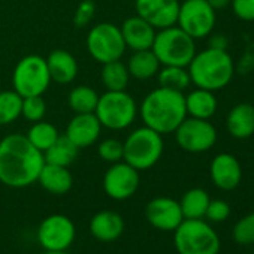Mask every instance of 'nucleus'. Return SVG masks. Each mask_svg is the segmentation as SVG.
I'll return each mask as SVG.
<instances>
[{
    "label": "nucleus",
    "instance_id": "f257e3e1",
    "mask_svg": "<svg viewBox=\"0 0 254 254\" xmlns=\"http://www.w3.org/2000/svg\"><path fill=\"white\" fill-rule=\"evenodd\" d=\"M45 165L44 153L39 151L27 136L14 133L0 141V183L23 189L38 181Z\"/></svg>",
    "mask_w": 254,
    "mask_h": 254
},
{
    "label": "nucleus",
    "instance_id": "f03ea898",
    "mask_svg": "<svg viewBox=\"0 0 254 254\" xmlns=\"http://www.w3.org/2000/svg\"><path fill=\"white\" fill-rule=\"evenodd\" d=\"M141 117L145 126L157 133H174L187 117L183 91L165 87L153 90L141 105Z\"/></svg>",
    "mask_w": 254,
    "mask_h": 254
},
{
    "label": "nucleus",
    "instance_id": "7ed1b4c3",
    "mask_svg": "<svg viewBox=\"0 0 254 254\" xmlns=\"http://www.w3.org/2000/svg\"><path fill=\"white\" fill-rule=\"evenodd\" d=\"M189 75L197 88L217 91L224 88L233 78L235 64L227 50L206 48L196 53L190 62Z\"/></svg>",
    "mask_w": 254,
    "mask_h": 254
},
{
    "label": "nucleus",
    "instance_id": "20e7f679",
    "mask_svg": "<svg viewBox=\"0 0 254 254\" xmlns=\"http://www.w3.org/2000/svg\"><path fill=\"white\" fill-rule=\"evenodd\" d=\"M151 50L160 64L187 67L196 54V44L183 29L171 26L156 33Z\"/></svg>",
    "mask_w": 254,
    "mask_h": 254
},
{
    "label": "nucleus",
    "instance_id": "39448f33",
    "mask_svg": "<svg viewBox=\"0 0 254 254\" xmlns=\"http://www.w3.org/2000/svg\"><path fill=\"white\" fill-rule=\"evenodd\" d=\"M174 232V244L178 254H218L220 251L217 232L202 218H184Z\"/></svg>",
    "mask_w": 254,
    "mask_h": 254
},
{
    "label": "nucleus",
    "instance_id": "423d86ee",
    "mask_svg": "<svg viewBox=\"0 0 254 254\" xmlns=\"http://www.w3.org/2000/svg\"><path fill=\"white\" fill-rule=\"evenodd\" d=\"M123 147L124 162L138 171H147L153 168L163 154L162 135L147 126L130 133L126 142H123Z\"/></svg>",
    "mask_w": 254,
    "mask_h": 254
},
{
    "label": "nucleus",
    "instance_id": "0eeeda50",
    "mask_svg": "<svg viewBox=\"0 0 254 254\" xmlns=\"http://www.w3.org/2000/svg\"><path fill=\"white\" fill-rule=\"evenodd\" d=\"M136 103L130 94L123 91H106L97 100L94 115L103 127L121 130L129 127L136 117Z\"/></svg>",
    "mask_w": 254,
    "mask_h": 254
},
{
    "label": "nucleus",
    "instance_id": "6e6552de",
    "mask_svg": "<svg viewBox=\"0 0 254 254\" xmlns=\"http://www.w3.org/2000/svg\"><path fill=\"white\" fill-rule=\"evenodd\" d=\"M50 81L51 76L47 66V60L35 54L21 59L17 63L12 75L14 90L21 97L42 96L47 91Z\"/></svg>",
    "mask_w": 254,
    "mask_h": 254
},
{
    "label": "nucleus",
    "instance_id": "1a4fd4ad",
    "mask_svg": "<svg viewBox=\"0 0 254 254\" xmlns=\"http://www.w3.org/2000/svg\"><path fill=\"white\" fill-rule=\"evenodd\" d=\"M87 48L96 62L105 64L120 60L126 51V44L120 27L111 23H100L88 32Z\"/></svg>",
    "mask_w": 254,
    "mask_h": 254
},
{
    "label": "nucleus",
    "instance_id": "9d476101",
    "mask_svg": "<svg viewBox=\"0 0 254 254\" xmlns=\"http://www.w3.org/2000/svg\"><path fill=\"white\" fill-rule=\"evenodd\" d=\"M215 20V9L206 0H184L180 3L177 24L193 39L209 36L214 30Z\"/></svg>",
    "mask_w": 254,
    "mask_h": 254
},
{
    "label": "nucleus",
    "instance_id": "9b49d317",
    "mask_svg": "<svg viewBox=\"0 0 254 254\" xmlns=\"http://www.w3.org/2000/svg\"><path fill=\"white\" fill-rule=\"evenodd\" d=\"M174 133L178 145L187 153H205L217 142V129L209 120L186 117Z\"/></svg>",
    "mask_w": 254,
    "mask_h": 254
},
{
    "label": "nucleus",
    "instance_id": "f8f14e48",
    "mask_svg": "<svg viewBox=\"0 0 254 254\" xmlns=\"http://www.w3.org/2000/svg\"><path fill=\"white\" fill-rule=\"evenodd\" d=\"M73 221L63 214H53L38 227V241L45 251H66L75 241Z\"/></svg>",
    "mask_w": 254,
    "mask_h": 254
},
{
    "label": "nucleus",
    "instance_id": "ddd939ff",
    "mask_svg": "<svg viewBox=\"0 0 254 254\" xmlns=\"http://www.w3.org/2000/svg\"><path fill=\"white\" fill-rule=\"evenodd\" d=\"M139 187V174L138 169L129 163H114L103 177V190L105 193L115 200H126L132 197Z\"/></svg>",
    "mask_w": 254,
    "mask_h": 254
},
{
    "label": "nucleus",
    "instance_id": "4468645a",
    "mask_svg": "<svg viewBox=\"0 0 254 254\" xmlns=\"http://www.w3.org/2000/svg\"><path fill=\"white\" fill-rule=\"evenodd\" d=\"M147 221L159 230L171 232L175 230L184 220L180 202L172 197H154L147 203L145 208Z\"/></svg>",
    "mask_w": 254,
    "mask_h": 254
},
{
    "label": "nucleus",
    "instance_id": "2eb2a0df",
    "mask_svg": "<svg viewBox=\"0 0 254 254\" xmlns=\"http://www.w3.org/2000/svg\"><path fill=\"white\" fill-rule=\"evenodd\" d=\"M136 12L154 29H166L177 24L180 2L178 0H136Z\"/></svg>",
    "mask_w": 254,
    "mask_h": 254
},
{
    "label": "nucleus",
    "instance_id": "dca6fc26",
    "mask_svg": "<svg viewBox=\"0 0 254 254\" xmlns=\"http://www.w3.org/2000/svg\"><path fill=\"white\" fill-rule=\"evenodd\" d=\"M209 175L215 187L223 191H232L241 184L242 168L233 154L220 153L211 162Z\"/></svg>",
    "mask_w": 254,
    "mask_h": 254
},
{
    "label": "nucleus",
    "instance_id": "f3484780",
    "mask_svg": "<svg viewBox=\"0 0 254 254\" xmlns=\"http://www.w3.org/2000/svg\"><path fill=\"white\" fill-rule=\"evenodd\" d=\"M100 127L102 124L99 123L94 112L76 114L67 124L66 136L78 148H85L97 141L100 135Z\"/></svg>",
    "mask_w": 254,
    "mask_h": 254
},
{
    "label": "nucleus",
    "instance_id": "a211bd4d",
    "mask_svg": "<svg viewBox=\"0 0 254 254\" xmlns=\"http://www.w3.org/2000/svg\"><path fill=\"white\" fill-rule=\"evenodd\" d=\"M120 30L126 47L132 48L133 51L151 50L156 38V29L139 15L127 18Z\"/></svg>",
    "mask_w": 254,
    "mask_h": 254
},
{
    "label": "nucleus",
    "instance_id": "6ab92c4d",
    "mask_svg": "<svg viewBox=\"0 0 254 254\" xmlns=\"http://www.w3.org/2000/svg\"><path fill=\"white\" fill-rule=\"evenodd\" d=\"M227 132L235 139H248L254 135V106L251 103L235 105L226 118Z\"/></svg>",
    "mask_w": 254,
    "mask_h": 254
},
{
    "label": "nucleus",
    "instance_id": "aec40b11",
    "mask_svg": "<svg viewBox=\"0 0 254 254\" xmlns=\"http://www.w3.org/2000/svg\"><path fill=\"white\" fill-rule=\"evenodd\" d=\"M124 232V220L118 212L100 211L90 221V233L102 242H112Z\"/></svg>",
    "mask_w": 254,
    "mask_h": 254
},
{
    "label": "nucleus",
    "instance_id": "412c9836",
    "mask_svg": "<svg viewBox=\"0 0 254 254\" xmlns=\"http://www.w3.org/2000/svg\"><path fill=\"white\" fill-rule=\"evenodd\" d=\"M47 60L51 79L59 84H69L76 78L78 64L75 57L64 50H54Z\"/></svg>",
    "mask_w": 254,
    "mask_h": 254
},
{
    "label": "nucleus",
    "instance_id": "4be33fe9",
    "mask_svg": "<svg viewBox=\"0 0 254 254\" xmlns=\"http://www.w3.org/2000/svg\"><path fill=\"white\" fill-rule=\"evenodd\" d=\"M38 181L47 191L53 194H64L73 186V178L67 168L50 163H45L42 166Z\"/></svg>",
    "mask_w": 254,
    "mask_h": 254
},
{
    "label": "nucleus",
    "instance_id": "5701e85b",
    "mask_svg": "<svg viewBox=\"0 0 254 254\" xmlns=\"http://www.w3.org/2000/svg\"><path fill=\"white\" fill-rule=\"evenodd\" d=\"M184 97H186L187 115L202 120H209L211 117L215 115L218 102L217 97L214 96V91L205 88H196Z\"/></svg>",
    "mask_w": 254,
    "mask_h": 254
},
{
    "label": "nucleus",
    "instance_id": "b1692460",
    "mask_svg": "<svg viewBox=\"0 0 254 254\" xmlns=\"http://www.w3.org/2000/svg\"><path fill=\"white\" fill-rule=\"evenodd\" d=\"M127 70L136 79H150L160 70V62L153 50L135 51L127 64Z\"/></svg>",
    "mask_w": 254,
    "mask_h": 254
},
{
    "label": "nucleus",
    "instance_id": "393cba45",
    "mask_svg": "<svg viewBox=\"0 0 254 254\" xmlns=\"http://www.w3.org/2000/svg\"><path fill=\"white\" fill-rule=\"evenodd\" d=\"M209 194L203 189H190L184 193L180 200V206L184 218L199 220L205 217L206 208L209 205Z\"/></svg>",
    "mask_w": 254,
    "mask_h": 254
},
{
    "label": "nucleus",
    "instance_id": "a878e982",
    "mask_svg": "<svg viewBox=\"0 0 254 254\" xmlns=\"http://www.w3.org/2000/svg\"><path fill=\"white\" fill-rule=\"evenodd\" d=\"M78 150L79 148L76 145H73V142L66 135L59 136L57 141L45 151L44 159H45V163L67 168L76 159Z\"/></svg>",
    "mask_w": 254,
    "mask_h": 254
},
{
    "label": "nucleus",
    "instance_id": "bb28decb",
    "mask_svg": "<svg viewBox=\"0 0 254 254\" xmlns=\"http://www.w3.org/2000/svg\"><path fill=\"white\" fill-rule=\"evenodd\" d=\"M129 70L120 60L109 62L103 64L102 69V82L108 91H123L129 84Z\"/></svg>",
    "mask_w": 254,
    "mask_h": 254
},
{
    "label": "nucleus",
    "instance_id": "cd10ccee",
    "mask_svg": "<svg viewBox=\"0 0 254 254\" xmlns=\"http://www.w3.org/2000/svg\"><path fill=\"white\" fill-rule=\"evenodd\" d=\"M97 100H99L97 93L91 87H87V85L75 87L69 93V99H67L70 109L76 114L94 112V109L97 106Z\"/></svg>",
    "mask_w": 254,
    "mask_h": 254
},
{
    "label": "nucleus",
    "instance_id": "c85d7f7f",
    "mask_svg": "<svg viewBox=\"0 0 254 254\" xmlns=\"http://www.w3.org/2000/svg\"><path fill=\"white\" fill-rule=\"evenodd\" d=\"M59 136L60 135L56 127L44 121H36L27 133V139L32 142V145H35L42 153H45L57 141Z\"/></svg>",
    "mask_w": 254,
    "mask_h": 254
},
{
    "label": "nucleus",
    "instance_id": "c756f323",
    "mask_svg": "<svg viewBox=\"0 0 254 254\" xmlns=\"http://www.w3.org/2000/svg\"><path fill=\"white\" fill-rule=\"evenodd\" d=\"M157 78H159L160 87L177 90V91L186 90L191 82L189 70L180 66H165L162 70H159Z\"/></svg>",
    "mask_w": 254,
    "mask_h": 254
},
{
    "label": "nucleus",
    "instance_id": "7c9ffc66",
    "mask_svg": "<svg viewBox=\"0 0 254 254\" xmlns=\"http://www.w3.org/2000/svg\"><path fill=\"white\" fill-rule=\"evenodd\" d=\"M23 97L15 91H0V126L11 124L21 115Z\"/></svg>",
    "mask_w": 254,
    "mask_h": 254
},
{
    "label": "nucleus",
    "instance_id": "2f4dec72",
    "mask_svg": "<svg viewBox=\"0 0 254 254\" xmlns=\"http://www.w3.org/2000/svg\"><path fill=\"white\" fill-rule=\"evenodd\" d=\"M233 239L238 244H254V212L242 217L233 227Z\"/></svg>",
    "mask_w": 254,
    "mask_h": 254
},
{
    "label": "nucleus",
    "instance_id": "473e14b6",
    "mask_svg": "<svg viewBox=\"0 0 254 254\" xmlns=\"http://www.w3.org/2000/svg\"><path fill=\"white\" fill-rule=\"evenodd\" d=\"M47 105L45 100L41 96H30L23 97V106H21V115H24L29 121H41L45 115Z\"/></svg>",
    "mask_w": 254,
    "mask_h": 254
},
{
    "label": "nucleus",
    "instance_id": "72a5a7b5",
    "mask_svg": "<svg viewBox=\"0 0 254 254\" xmlns=\"http://www.w3.org/2000/svg\"><path fill=\"white\" fill-rule=\"evenodd\" d=\"M97 153L105 162L117 163L123 159L124 147H123V142H120L118 139H106L99 145Z\"/></svg>",
    "mask_w": 254,
    "mask_h": 254
},
{
    "label": "nucleus",
    "instance_id": "f704fd0d",
    "mask_svg": "<svg viewBox=\"0 0 254 254\" xmlns=\"http://www.w3.org/2000/svg\"><path fill=\"white\" fill-rule=\"evenodd\" d=\"M229 215H230V206L227 202L220 200V199L209 200V205L205 212V218H208L209 221H214V223H220V221L227 220Z\"/></svg>",
    "mask_w": 254,
    "mask_h": 254
},
{
    "label": "nucleus",
    "instance_id": "c9c22d12",
    "mask_svg": "<svg viewBox=\"0 0 254 254\" xmlns=\"http://www.w3.org/2000/svg\"><path fill=\"white\" fill-rule=\"evenodd\" d=\"M232 11L242 21H254V0H232Z\"/></svg>",
    "mask_w": 254,
    "mask_h": 254
},
{
    "label": "nucleus",
    "instance_id": "e433bc0d",
    "mask_svg": "<svg viewBox=\"0 0 254 254\" xmlns=\"http://www.w3.org/2000/svg\"><path fill=\"white\" fill-rule=\"evenodd\" d=\"M94 11H96V6H94L93 2H90V0H85V2H82V3L78 6L76 14H75V17H73L75 26H76V27H84V26H87V24L91 21L93 15H94Z\"/></svg>",
    "mask_w": 254,
    "mask_h": 254
},
{
    "label": "nucleus",
    "instance_id": "4c0bfd02",
    "mask_svg": "<svg viewBox=\"0 0 254 254\" xmlns=\"http://www.w3.org/2000/svg\"><path fill=\"white\" fill-rule=\"evenodd\" d=\"M229 41L224 35H212L209 38V48L214 50H227Z\"/></svg>",
    "mask_w": 254,
    "mask_h": 254
},
{
    "label": "nucleus",
    "instance_id": "58836bf2",
    "mask_svg": "<svg viewBox=\"0 0 254 254\" xmlns=\"http://www.w3.org/2000/svg\"><path fill=\"white\" fill-rule=\"evenodd\" d=\"M206 2H208L215 11H218V9H224V8H227V6H230V2H232V0H206Z\"/></svg>",
    "mask_w": 254,
    "mask_h": 254
},
{
    "label": "nucleus",
    "instance_id": "ea45409f",
    "mask_svg": "<svg viewBox=\"0 0 254 254\" xmlns=\"http://www.w3.org/2000/svg\"><path fill=\"white\" fill-rule=\"evenodd\" d=\"M44 254H67L66 251H45Z\"/></svg>",
    "mask_w": 254,
    "mask_h": 254
}]
</instances>
